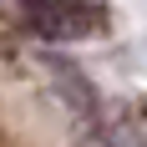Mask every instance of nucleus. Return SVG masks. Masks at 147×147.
Listing matches in <instances>:
<instances>
[{
  "label": "nucleus",
  "mask_w": 147,
  "mask_h": 147,
  "mask_svg": "<svg viewBox=\"0 0 147 147\" xmlns=\"http://www.w3.org/2000/svg\"><path fill=\"white\" fill-rule=\"evenodd\" d=\"M30 26L41 36H76L86 30V15L76 10V0H30Z\"/></svg>",
  "instance_id": "obj_1"
}]
</instances>
